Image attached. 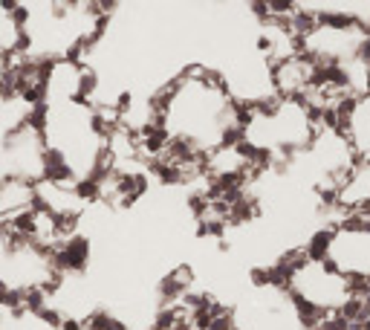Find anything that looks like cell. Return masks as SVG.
<instances>
[{
  "label": "cell",
  "mask_w": 370,
  "mask_h": 330,
  "mask_svg": "<svg viewBox=\"0 0 370 330\" xmlns=\"http://www.w3.org/2000/svg\"><path fill=\"white\" fill-rule=\"evenodd\" d=\"M157 128L168 143L194 154H211L243 139L246 107L234 105L211 70L188 64L157 93Z\"/></svg>",
  "instance_id": "obj_1"
},
{
  "label": "cell",
  "mask_w": 370,
  "mask_h": 330,
  "mask_svg": "<svg viewBox=\"0 0 370 330\" xmlns=\"http://www.w3.org/2000/svg\"><path fill=\"white\" fill-rule=\"evenodd\" d=\"M315 79V61H310L304 53L284 58L278 64H272V84L278 99H304Z\"/></svg>",
  "instance_id": "obj_2"
}]
</instances>
